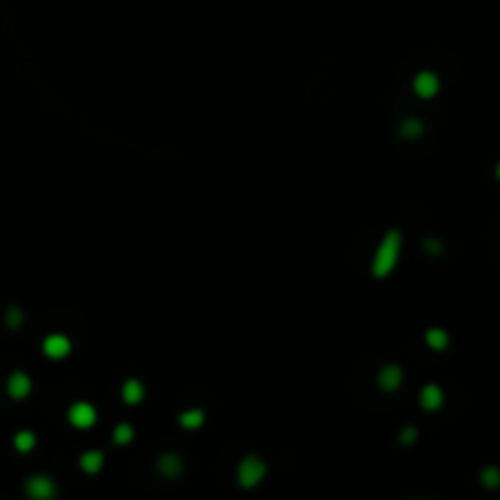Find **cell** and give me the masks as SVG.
Returning <instances> with one entry per match:
<instances>
[{
	"label": "cell",
	"instance_id": "cell-1",
	"mask_svg": "<svg viewBox=\"0 0 500 500\" xmlns=\"http://www.w3.org/2000/svg\"><path fill=\"white\" fill-rule=\"evenodd\" d=\"M400 249H403V235L400 230H388L381 240L376 254H373V266L371 274L376 278H385L395 271L398 259H400Z\"/></svg>",
	"mask_w": 500,
	"mask_h": 500
},
{
	"label": "cell",
	"instance_id": "cell-2",
	"mask_svg": "<svg viewBox=\"0 0 500 500\" xmlns=\"http://www.w3.org/2000/svg\"><path fill=\"white\" fill-rule=\"evenodd\" d=\"M266 474H269V464L261 457H257V454H247V457L237 464V483H240L242 488H247V491L257 488L259 483L266 479Z\"/></svg>",
	"mask_w": 500,
	"mask_h": 500
},
{
	"label": "cell",
	"instance_id": "cell-3",
	"mask_svg": "<svg viewBox=\"0 0 500 500\" xmlns=\"http://www.w3.org/2000/svg\"><path fill=\"white\" fill-rule=\"evenodd\" d=\"M25 496L27 500H56L59 496V486L52 476L35 474L25 481Z\"/></svg>",
	"mask_w": 500,
	"mask_h": 500
},
{
	"label": "cell",
	"instance_id": "cell-4",
	"mask_svg": "<svg viewBox=\"0 0 500 500\" xmlns=\"http://www.w3.org/2000/svg\"><path fill=\"white\" fill-rule=\"evenodd\" d=\"M66 417H69L71 427H76V430H90L95 422H98V410H95V405H90V403L78 400V403H73V405L69 408Z\"/></svg>",
	"mask_w": 500,
	"mask_h": 500
},
{
	"label": "cell",
	"instance_id": "cell-5",
	"mask_svg": "<svg viewBox=\"0 0 500 500\" xmlns=\"http://www.w3.org/2000/svg\"><path fill=\"white\" fill-rule=\"evenodd\" d=\"M183 469H186V462L179 452H164L161 457L156 459V471L161 479H169V481L179 479V476L183 474Z\"/></svg>",
	"mask_w": 500,
	"mask_h": 500
},
{
	"label": "cell",
	"instance_id": "cell-6",
	"mask_svg": "<svg viewBox=\"0 0 500 500\" xmlns=\"http://www.w3.org/2000/svg\"><path fill=\"white\" fill-rule=\"evenodd\" d=\"M42 351H44V356H49V359H54V361L66 359V356L71 354V339L59 332L47 334L42 342Z\"/></svg>",
	"mask_w": 500,
	"mask_h": 500
},
{
	"label": "cell",
	"instance_id": "cell-7",
	"mask_svg": "<svg viewBox=\"0 0 500 500\" xmlns=\"http://www.w3.org/2000/svg\"><path fill=\"white\" fill-rule=\"evenodd\" d=\"M440 76H437L435 71H420L417 76H415V81H413V90H415V95L417 98H425V100H430V98H435L437 93H440Z\"/></svg>",
	"mask_w": 500,
	"mask_h": 500
},
{
	"label": "cell",
	"instance_id": "cell-8",
	"mask_svg": "<svg viewBox=\"0 0 500 500\" xmlns=\"http://www.w3.org/2000/svg\"><path fill=\"white\" fill-rule=\"evenodd\" d=\"M5 390L13 400H25L32 393V378L25 371H13L5 381Z\"/></svg>",
	"mask_w": 500,
	"mask_h": 500
},
{
	"label": "cell",
	"instance_id": "cell-9",
	"mask_svg": "<svg viewBox=\"0 0 500 500\" xmlns=\"http://www.w3.org/2000/svg\"><path fill=\"white\" fill-rule=\"evenodd\" d=\"M445 405V390L437 383H427L420 388V408L427 413H437Z\"/></svg>",
	"mask_w": 500,
	"mask_h": 500
},
{
	"label": "cell",
	"instance_id": "cell-10",
	"mask_svg": "<svg viewBox=\"0 0 500 500\" xmlns=\"http://www.w3.org/2000/svg\"><path fill=\"white\" fill-rule=\"evenodd\" d=\"M378 385L385 390V393H393L403 385V368L398 363H385L378 371Z\"/></svg>",
	"mask_w": 500,
	"mask_h": 500
},
{
	"label": "cell",
	"instance_id": "cell-11",
	"mask_svg": "<svg viewBox=\"0 0 500 500\" xmlns=\"http://www.w3.org/2000/svg\"><path fill=\"white\" fill-rule=\"evenodd\" d=\"M78 466H81V471L86 476L100 474L105 466V454L100 452V449H86V452L81 454V459H78Z\"/></svg>",
	"mask_w": 500,
	"mask_h": 500
},
{
	"label": "cell",
	"instance_id": "cell-12",
	"mask_svg": "<svg viewBox=\"0 0 500 500\" xmlns=\"http://www.w3.org/2000/svg\"><path fill=\"white\" fill-rule=\"evenodd\" d=\"M122 400L127 403V405H139V403L144 400V383L137 381V378L124 381V385H122Z\"/></svg>",
	"mask_w": 500,
	"mask_h": 500
},
{
	"label": "cell",
	"instance_id": "cell-13",
	"mask_svg": "<svg viewBox=\"0 0 500 500\" xmlns=\"http://www.w3.org/2000/svg\"><path fill=\"white\" fill-rule=\"evenodd\" d=\"M179 425L183 430H201L203 425H206V410H201V408H188V410H183L179 415Z\"/></svg>",
	"mask_w": 500,
	"mask_h": 500
},
{
	"label": "cell",
	"instance_id": "cell-14",
	"mask_svg": "<svg viewBox=\"0 0 500 500\" xmlns=\"http://www.w3.org/2000/svg\"><path fill=\"white\" fill-rule=\"evenodd\" d=\"M425 342L432 351H445L449 346V332L445 327H430L425 332Z\"/></svg>",
	"mask_w": 500,
	"mask_h": 500
},
{
	"label": "cell",
	"instance_id": "cell-15",
	"mask_svg": "<svg viewBox=\"0 0 500 500\" xmlns=\"http://www.w3.org/2000/svg\"><path fill=\"white\" fill-rule=\"evenodd\" d=\"M13 447H15V452H20V454H30L32 449L37 447V435H35L32 430H20V432H15Z\"/></svg>",
	"mask_w": 500,
	"mask_h": 500
},
{
	"label": "cell",
	"instance_id": "cell-16",
	"mask_svg": "<svg viewBox=\"0 0 500 500\" xmlns=\"http://www.w3.org/2000/svg\"><path fill=\"white\" fill-rule=\"evenodd\" d=\"M479 481L483 488H488V491H498L500 488V466H496V464L483 466L481 474H479Z\"/></svg>",
	"mask_w": 500,
	"mask_h": 500
},
{
	"label": "cell",
	"instance_id": "cell-17",
	"mask_svg": "<svg viewBox=\"0 0 500 500\" xmlns=\"http://www.w3.org/2000/svg\"><path fill=\"white\" fill-rule=\"evenodd\" d=\"M134 440V427L129 422H120L115 425V430H112V442H115L117 447H127L132 445Z\"/></svg>",
	"mask_w": 500,
	"mask_h": 500
},
{
	"label": "cell",
	"instance_id": "cell-18",
	"mask_svg": "<svg viewBox=\"0 0 500 500\" xmlns=\"http://www.w3.org/2000/svg\"><path fill=\"white\" fill-rule=\"evenodd\" d=\"M425 132V124L420 120H415V117H408V120L400 122V137L403 139H417L422 137Z\"/></svg>",
	"mask_w": 500,
	"mask_h": 500
},
{
	"label": "cell",
	"instance_id": "cell-19",
	"mask_svg": "<svg viewBox=\"0 0 500 500\" xmlns=\"http://www.w3.org/2000/svg\"><path fill=\"white\" fill-rule=\"evenodd\" d=\"M22 322H25V315H22V310L20 308H8V312H5V325H8L10 329H20L22 327Z\"/></svg>",
	"mask_w": 500,
	"mask_h": 500
},
{
	"label": "cell",
	"instance_id": "cell-20",
	"mask_svg": "<svg viewBox=\"0 0 500 500\" xmlns=\"http://www.w3.org/2000/svg\"><path fill=\"white\" fill-rule=\"evenodd\" d=\"M398 440H400L403 447H413L415 442H417V427H415V425H405V427L400 430V437H398Z\"/></svg>",
	"mask_w": 500,
	"mask_h": 500
},
{
	"label": "cell",
	"instance_id": "cell-21",
	"mask_svg": "<svg viewBox=\"0 0 500 500\" xmlns=\"http://www.w3.org/2000/svg\"><path fill=\"white\" fill-rule=\"evenodd\" d=\"M422 247H425V252L427 254H442V249H445L442 247V242H435V240H425Z\"/></svg>",
	"mask_w": 500,
	"mask_h": 500
},
{
	"label": "cell",
	"instance_id": "cell-22",
	"mask_svg": "<svg viewBox=\"0 0 500 500\" xmlns=\"http://www.w3.org/2000/svg\"><path fill=\"white\" fill-rule=\"evenodd\" d=\"M496 179H498V181H500V161H498V164H496Z\"/></svg>",
	"mask_w": 500,
	"mask_h": 500
}]
</instances>
